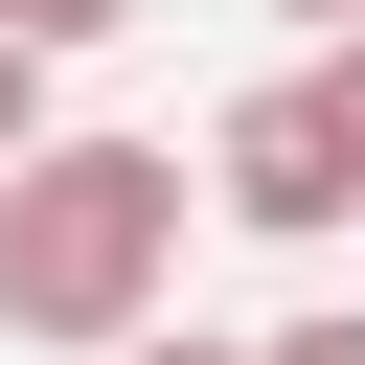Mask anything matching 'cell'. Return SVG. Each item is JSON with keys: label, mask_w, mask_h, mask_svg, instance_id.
<instances>
[{"label": "cell", "mask_w": 365, "mask_h": 365, "mask_svg": "<svg viewBox=\"0 0 365 365\" xmlns=\"http://www.w3.org/2000/svg\"><path fill=\"white\" fill-rule=\"evenodd\" d=\"M319 114H342V137H365V46H319Z\"/></svg>", "instance_id": "52a82bcc"}, {"label": "cell", "mask_w": 365, "mask_h": 365, "mask_svg": "<svg viewBox=\"0 0 365 365\" xmlns=\"http://www.w3.org/2000/svg\"><path fill=\"white\" fill-rule=\"evenodd\" d=\"M274 23H297V46H365V0H274Z\"/></svg>", "instance_id": "ba28073f"}, {"label": "cell", "mask_w": 365, "mask_h": 365, "mask_svg": "<svg viewBox=\"0 0 365 365\" xmlns=\"http://www.w3.org/2000/svg\"><path fill=\"white\" fill-rule=\"evenodd\" d=\"M182 137H46L23 182H0V342H46V365H114V342H160V297H182Z\"/></svg>", "instance_id": "6da1fadb"}, {"label": "cell", "mask_w": 365, "mask_h": 365, "mask_svg": "<svg viewBox=\"0 0 365 365\" xmlns=\"http://www.w3.org/2000/svg\"><path fill=\"white\" fill-rule=\"evenodd\" d=\"M46 137H68V114H46V46H0V182H23Z\"/></svg>", "instance_id": "277c9868"}, {"label": "cell", "mask_w": 365, "mask_h": 365, "mask_svg": "<svg viewBox=\"0 0 365 365\" xmlns=\"http://www.w3.org/2000/svg\"><path fill=\"white\" fill-rule=\"evenodd\" d=\"M114 365H251V342H205V319H160V342H114Z\"/></svg>", "instance_id": "8992f818"}, {"label": "cell", "mask_w": 365, "mask_h": 365, "mask_svg": "<svg viewBox=\"0 0 365 365\" xmlns=\"http://www.w3.org/2000/svg\"><path fill=\"white\" fill-rule=\"evenodd\" d=\"M114 23H137V0H0V46H46V68H68V46H114Z\"/></svg>", "instance_id": "5b68a950"}, {"label": "cell", "mask_w": 365, "mask_h": 365, "mask_svg": "<svg viewBox=\"0 0 365 365\" xmlns=\"http://www.w3.org/2000/svg\"><path fill=\"white\" fill-rule=\"evenodd\" d=\"M205 205H228V228H274V251H342V228H365V137L319 114V68L228 91V137H205Z\"/></svg>", "instance_id": "7a4b0ae2"}, {"label": "cell", "mask_w": 365, "mask_h": 365, "mask_svg": "<svg viewBox=\"0 0 365 365\" xmlns=\"http://www.w3.org/2000/svg\"><path fill=\"white\" fill-rule=\"evenodd\" d=\"M251 365H365V297H297V319H274Z\"/></svg>", "instance_id": "3957f363"}]
</instances>
